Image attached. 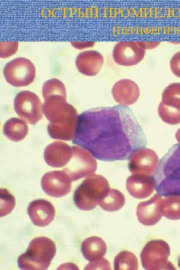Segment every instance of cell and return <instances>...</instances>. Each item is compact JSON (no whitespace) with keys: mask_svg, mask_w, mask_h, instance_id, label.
<instances>
[{"mask_svg":"<svg viewBox=\"0 0 180 270\" xmlns=\"http://www.w3.org/2000/svg\"><path fill=\"white\" fill-rule=\"evenodd\" d=\"M72 142L98 160L113 162L146 146V140L132 110L120 104L91 108L78 115Z\"/></svg>","mask_w":180,"mask_h":270,"instance_id":"cell-1","label":"cell"},{"mask_svg":"<svg viewBox=\"0 0 180 270\" xmlns=\"http://www.w3.org/2000/svg\"><path fill=\"white\" fill-rule=\"evenodd\" d=\"M43 112L50 122L48 132L54 139H74L78 115L76 110L66 100V94L48 95L44 98Z\"/></svg>","mask_w":180,"mask_h":270,"instance_id":"cell-2","label":"cell"},{"mask_svg":"<svg viewBox=\"0 0 180 270\" xmlns=\"http://www.w3.org/2000/svg\"><path fill=\"white\" fill-rule=\"evenodd\" d=\"M56 253V246L53 240L45 236L35 238L25 252L18 256V266L25 270H47Z\"/></svg>","mask_w":180,"mask_h":270,"instance_id":"cell-3","label":"cell"},{"mask_svg":"<svg viewBox=\"0 0 180 270\" xmlns=\"http://www.w3.org/2000/svg\"><path fill=\"white\" fill-rule=\"evenodd\" d=\"M110 190L109 182L104 176L92 174L75 190L74 202L80 210H92L99 205L102 198Z\"/></svg>","mask_w":180,"mask_h":270,"instance_id":"cell-4","label":"cell"},{"mask_svg":"<svg viewBox=\"0 0 180 270\" xmlns=\"http://www.w3.org/2000/svg\"><path fill=\"white\" fill-rule=\"evenodd\" d=\"M158 179L160 194L180 195V144L172 146L162 160Z\"/></svg>","mask_w":180,"mask_h":270,"instance_id":"cell-5","label":"cell"},{"mask_svg":"<svg viewBox=\"0 0 180 270\" xmlns=\"http://www.w3.org/2000/svg\"><path fill=\"white\" fill-rule=\"evenodd\" d=\"M169 244L162 240L148 242L142 248L140 256L143 268L146 270H176L168 260Z\"/></svg>","mask_w":180,"mask_h":270,"instance_id":"cell-6","label":"cell"},{"mask_svg":"<svg viewBox=\"0 0 180 270\" xmlns=\"http://www.w3.org/2000/svg\"><path fill=\"white\" fill-rule=\"evenodd\" d=\"M36 68L29 60L16 58L4 66L3 73L6 81L15 87L26 86L31 84L36 77Z\"/></svg>","mask_w":180,"mask_h":270,"instance_id":"cell-7","label":"cell"},{"mask_svg":"<svg viewBox=\"0 0 180 270\" xmlns=\"http://www.w3.org/2000/svg\"><path fill=\"white\" fill-rule=\"evenodd\" d=\"M72 158L62 170L72 182H74L94 173L97 168V162L86 149L80 146H72Z\"/></svg>","mask_w":180,"mask_h":270,"instance_id":"cell-8","label":"cell"},{"mask_svg":"<svg viewBox=\"0 0 180 270\" xmlns=\"http://www.w3.org/2000/svg\"><path fill=\"white\" fill-rule=\"evenodd\" d=\"M16 112L30 124H35L43 116V105L39 97L29 90L18 92L14 100Z\"/></svg>","mask_w":180,"mask_h":270,"instance_id":"cell-9","label":"cell"},{"mask_svg":"<svg viewBox=\"0 0 180 270\" xmlns=\"http://www.w3.org/2000/svg\"><path fill=\"white\" fill-rule=\"evenodd\" d=\"M159 158L153 150L142 147L136 149L129 158V170L132 174L152 176L159 165Z\"/></svg>","mask_w":180,"mask_h":270,"instance_id":"cell-10","label":"cell"},{"mask_svg":"<svg viewBox=\"0 0 180 270\" xmlns=\"http://www.w3.org/2000/svg\"><path fill=\"white\" fill-rule=\"evenodd\" d=\"M72 182L64 170H54L43 175L41 186L44 192L49 196L61 198L70 192Z\"/></svg>","mask_w":180,"mask_h":270,"instance_id":"cell-11","label":"cell"},{"mask_svg":"<svg viewBox=\"0 0 180 270\" xmlns=\"http://www.w3.org/2000/svg\"><path fill=\"white\" fill-rule=\"evenodd\" d=\"M146 50L138 42L116 44L112 50V58L118 64L132 66L138 64L144 57Z\"/></svg>","mask_w":180,"mask_h":270,"instance_id":"cell-12","label":"cell"},{"mask_svg":"<svg viewBox=\"0 0 180 270\" xmlns=\"http://www.w3.org/2000/svg\"><path fill=\"white\" fill-rule=\"evenodd\" d=\"M27 212L32 223L38 226L44 227L50 224L55 216L53 204L44 199H38L31 202Z\"/></svg>","mask_w":180,"mask_h":270,"instance_id":"cell-13","label":"cell"},{"mask_svg":"<svg viewBox=\"0 0 180 270\" xmlns=\"http://www.w3.org/2000/svg\"><path fill=\"white\" fill-rule=\"evenodd\" d=\"M162 200V196L156 194L150 200L138 204L136 214L140 223L145 226H152L160 220L162 216L160 210Z\"/></svg>","mask_w":180,"mask_h":270,"instance_id":"cell-14","label":"cell"},{"mask_svg":"<svg viewBox=\"0 0 180 270\" xmlns=\"http://www.w3.org/2000/svg\"><path fill=\"white\" fill-rule=\"evenodd\" d=\"M156 186V180L152 176L143 174H132L126 180V188L134 198H144L154 192Z\"/></svg>","mask_w":180,"mask_h":270,"instance_id":"cell-15","label":"cell"},{"mask_svg":"<svg viewBox=\"0 0 180 270\" xmlns=\"http://www.w3.org/2000/svg\"><path fill=\"white\" fill-rule=\"evenodd\" d=\"M72 146L65 142L56 141L46 146L44 156L48 166L61 168L68 163L72 158Z\"/></svg>","mask_w":180,"mask_h":270,"instance_id":"cell-16","label":"cell"},{"mask_svg":"<svg viewBox=\"0 0 180 270\" xmlns=\"http://www.w3.org/2000/svg\"><path fill=\"white\" fill-rule=\"evenodd\" d=\"M112 93L118 103L126 106L132 105L138 100L140 91L135 82L128 79H122L114 84Z\"/></svg>","mask_w":180,"mask_h":270,"instance_id":"cell-17","label":"cell"},{"mask_svg":"<svg viewBox=\"0 0 180 270\" xmlns=\"http://www.w3.org/2000/svg\"><path fill=\"white\" fill-rule=\"evenodd\" d=\"M102 55L94 50H86L80 53L76 59V65L78 72L88 76L96 75L104 64Z\"/></svg>","mask_w":180,"mask_h":270,"instance_id":"cell-18","label":"cell"},{"mask_svg":"<svg viewBox=\"0 0 180 270\" xmlns=\"http://www.w3.org/2000/svg\"><path fill=\"white\" fill-rule=\"evenodd\" d=\"M106 250L105 242L98 236L88 238L82 243V253L84 257L90 262L103 258Z\"/></svg>","mask_w":180,"mask_h":270,"instance_id":"cell-19","label":"cell"},{"mask_svg":"<svg viewBox=\"0 0 180 270\" xmlns=\"http://www.w3.org/2000/svg\"><path fill=\"white\" fill-rule=\"evenodd\" d=\"M26 122L21 118H12L4 124V135L9 140L18 142L24 140L28 133Z\"/></svg>","mask_w":180,"mask_h":270,"instance_id":"cell-20","label":"cell"},{"mask_svg":"<svg viewBox=\"0 0 180 270\" xmlns=\"http://www.w3.org/2000/svg\"><path fill=\"white\" fill-rule=\"evenodd\" d=\"M160 210L162 216L169 220H180V195L169 194L162 198Z\"/></svg>","mask_w":180,"mask_h":270,"instance_id":"cell-21","label":"cell"},{"mask_svg":"<svg viewBox=\"0 0 180 270\" xmlns=\"http://www.w3.org/2000/svg\"><path fill=\"white\" fill-rule=\"evenodd\" d=\"M126 203L124 194L116 189H110L101 200L99 206L108 212H115L121 209Z\"/></svg>","mask_w":180,"mask_h":270,"instance_id":"cell-22","label":"cell"},{"mask_svg":"<svg viewBox=\"0 0 180 270\" xmlns=\"http://www.w3.org/2000/svg\"><path fill=\"white\" fill-rule=\"evenodd\" d=\"M138 267L136 256L130 251H122L114 258V268L115 270H137Z\"/></svg>","mask_w":180,"mask_h":270,"instance_id":"cell-23","label":"cell"},{"mask_svg":"<svg viewBox=\"0 0 180 270\" xmlns=\"http://www.w3.org/2000/svg\"><path fill=\"white\" fill-rule=\"evenodd\" d=\"M162 102L176 108H180V83L169 84L162 94Z\"/></svg>","mask_w":180,"mask_h":270,"instance_id":"cell-24","label":"cell"},{"mask_svg":"<svg viewBox=\"0 0 180 270\" xmlns=\"http://www.w3.org/2000/svg\"><path fill=\"white\" fill-rule=\"evenodd\" d=\"M158 112L162 121L169 124H177L180 123V108L167 106L160 102Z\"/></svg>","mask_w":180,"mask_h":270,"instance_id":"cell-25","label":"cell"},{"mask_svg":"<svg viewBox=\"0 0 180 270\" xmlns=\"http://www.w3.org/2000/svg\"><path fill=\"white\" fill-rule=\"evenodd\" d=\"M15 206V198L6 188L0 189V216L12 212Z\"/></svg>","mask_w":180,"mask_h":270,"instance_id":"cell-26","label":"cell"},{"mask_svg":"<svg viewBox=\"0 0 180 270\" xmlns=\"http://www.w3.org/2000/svg\"><path fill=\"white\" fill-rule=\"evenodd\" d=\"M17 42H1L0 44V56L2 58H8L16 54L18 50Z\"/></svg>","mask_w":180,"mask_h":270,"instance_id":"cell-27","label":"cell"},{"mask_svg":"<svg viewBox=\"0 0 180 270\" xmlns=\"http://www.w3.org/2000/svg\"><path fill=\"white\" fill-rule=\"evenodd\" d=\"M84 270H111V266L110 262L106 258H102L98 260L90 262L88 264Z\"/></svg>","mask_w":180,"mask_h":270,"instance_id":"cell-28","label":"cell"},{"mask_svg":"<svg viewBox=\"0 0 180 270\" xmlns=\"http://www.w3.org/2000/svg\"><path fill=\"white\" fill-rule=\"evenodd\" d=\"M170 68L173 74L180 78V52L175 54L170 59Z\"/></svg>","mask_w":180,"mask_h":270,"instance_id":"cell-29","label":"cell"},{"mask_svg":"<svg viewBox=\"0 0 180 270\" xmlns=\"http://www.w3.org/2000/svg\"><path fill=\"white\" fill-rule=\"evenodd\" d=\"M71 44L75 48L78 49H84L90 48L94 44V42H71Z\"/></svg>","mask_w":180,"mask_h":270,"instance_id":"cell-30","label":"cell"},{"mask_svg":"<svg viewBox=\"0 0 180 270\" xmlns=\"http://www.w3.org/2000/svg\"><path fill=\"white\" fill-rule=\"evenodd\" d=\"M141 46L144 48V50L148 48H154L160 44V42H138Z\"/></svg>","mask_w":180,"mask_h":270,"instance_id":"cell-31","label":"cell"},{"mask_svg":"<svg viewBox=\"0 0 180 270\" xmlns=\"http://www.w3.org/2000/svg\"><path fill=\"white\" fill-rule=\"evenodd\" d=\"M176 138L178 142L180 144V128L176 131Z\"/></svg>","mask_w":180,"mask_h":270,"instance_id":"cell-32","label":"cell"},{"mask_svg":"<svg viewBox=\"0 0 180 270\" xmlns=\"http://www.w3.org/2000/svg\"><path fill=\"white\" fill-rule=\"evenodd\" d=\"M178 267L180 268V256L178 257Z\"/></svg>","mask_w":180,"mask_h":270,"instance_id":"cell-33","label":"cell"}]
</instances>
